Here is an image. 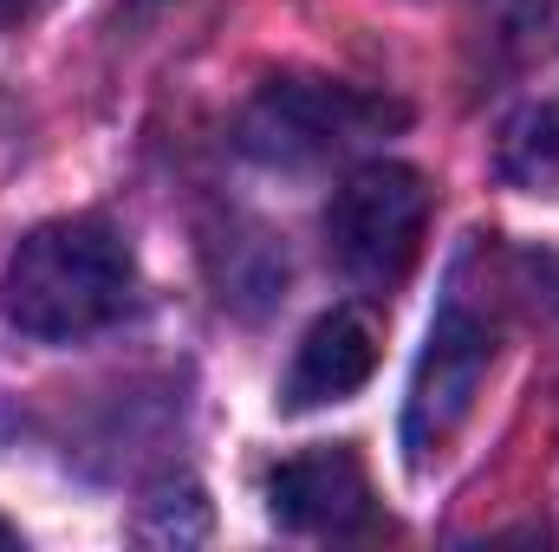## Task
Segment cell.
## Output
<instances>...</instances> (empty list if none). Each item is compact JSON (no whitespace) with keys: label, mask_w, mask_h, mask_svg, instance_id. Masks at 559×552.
<instances>
[{"label":"cell","mask_w":559,"mask_h":552,"mask_svg":"<svg viewBox=\"0 0 559 552\" xmlns=\"http://www.w3.org/2000/svg\"><path fill=\"white\" fill-rule=\"evenodd\" d=\"M267 514L299 540H352L378 520V494L358 448H306L267 475Z\"/></svg>","instance_id":"cell-5"},{"label":"cell","mask_w":559,"mask_h":552,"mask_svg":"<svg viewBox=\"0 0 559 552\" xmlns=\"http://www.w3.org/2000/svg\"><path fill=\"white\" fill-rule=\"evenodd\" d=\"M0 547H20V533H13V527H7V520H0Z\"/></svg>","instance_id":"cell-9"},{"label":"cell","mask_w":559,"mask_h":552,"mask_svg":"<svg viewBox=\"0 0 559 552\" xmlns=\"http://www.w3.org/2000/svg\"><path fill=\"white\" fill-rule=\"evenodd\" d=\"M378 371V325L358 305H332L325 319H312V332L293 351L286 371V410H319V404H345L352 391H365Z\"/></svg>","instance_id":"cell-6"},{"label":"cell","mask_w":559,"mask_h":552,"mask_svg":"<svg viewBox=\"0 0 559 552\" xmlns=\"http://www.w3.org/2000/svg\"><path fill=\"white\" fill-rule=\"evenodd\" d=\"M52 0H0V33H13V26H26V20H39Z\"/></svg>","instance_id":"cell-8"},{"label":"cell","mask_w":559,"mask_h":552,"mask_svg":"<svg viewBox=\"0 0 559 552\" xmlns=\"http://www.w3.org/2000/svg\"><path fill=\"white\" fill-rule=\"evenodd\" d=\"M501 169L527 189H554L559 182V105H540L527 118L508 124L501 137Z\"/></svg>","instance_id":"cell-7"},{"label":"cell","mask_w":559,"mask_h":552,"mask_svg":"<svg viewBox=\"0 0 559 552\" xmlns=\"http://www.w3.org/2000/svg\"><path fill=\"white\" fill-rule=\"evenodd\" d=\"M131 292H138L131 248L105 221L72 215V221L33 228L13 248V261L0 274V312L26 338L66 345V338H92V332L118 325L131 312Z\"/></svg>","instance_id":"cell-1"},{"label":"cell","mask_w":559,"mask_h":552,"mask_svg":"<svg viewBox=\"0 0 559 552\" xmlns=\"http://www.w3.org/2000/svg\"><path fill=\"white\" fill-rule=\"evenodd\" d=\"M423 228H429V182L411 163H365L338 182L325 208V248L345 279L384 292L417 267Z\"/></svg>","instance_id":"cell-3"},{"label":"cell","mask_w":559,"mask_h":552,"mask_svg":"<svg viewBox=\"0 0 559 552\" xmlns=\"http://www.w3.org/2000/svg\"><path fill=\"white\" fill-rule=\"evenodd\" d=\"M481 248L468 241L449 267V286L436 299V319H429V338H423L417 377H411V404H404V448L411 461H429L455 442V429L468 422L488 371H495V345H501V299L488 274L475 279Z\"/></svg>","instance_id":"cell-2"},{"label":"cell","mask_w":559,"mask_h":552,"mask_svg":"<svg viewBox=\"0 0 559 552\" xmlns=\"http://www.w3.org/2000/svg\"><path fill=\"white\" fill-rule=\"evenodd\" d=\"M411 111L391 105V98H371L358 85H332V79H274L248 118H241V149L261 156V163H286V169H306V163H325V156H345L358 143L397 131Z\"/></svg>","instance_id":"cell-4"}]
</instances>
